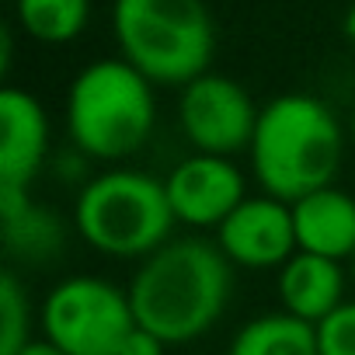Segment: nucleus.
<instances>
[{"label": "nucleus", "instance_id": "19", "mask_svg": "<svg viewBox=\"0 0 355 355\" xmlns=\"http://www.w3.org/2000/svg\"><path fill=\"white\" fill-rule=\"evenodd\" d=\"M15 355H67L60 345H53L49 338H32L21 352H15Z\"/></svg>", "mask_w": 355, "mask_h": 355}, {"label": "nucleus", "instance_id": "18", "mask_svg": "<svg viewBox=\"0 0 355 355\" xmlns=\"http://www.w3.org/2000/svg\"><path fill=\"white\" fill-rule=\"evenodd\" d=\"M167 341L164 338H157L153 331H146V327H132L129 331V338L122 341V348H119V355H167Z\"/></svg>", "mask_w": 355, "mask_h": 355}, {"label": "nucleus", "instance_id": "20", "mask_svg": "<svg viewBox=\"0 0 355 355\" xmlns=\"http://www.w3.org/2000/svg\"><path fill=\"white\" fill-rule=\"evenodd\" d=\"M345 39L355 46V4L348 8V15H345Z\"/></svg>", "mask_w": 355, "mask_h": 355}, {"label": "nucleus", "instance_id": "4", "mask_svg": "<svg viewBox=\"0 0 355 355\" xmlns=\"http://www.w3.org/2000/svg\"><path fill=\"white\" fill-rule=\"evenodd\" d=\"M174 223L164 178L125 164L87 178L73 199L77 237L91 251L119 261H143L164 248Z\"/></svg>", "mask_w": 355, "mask_h": 355}, {"label": "nucleus", "instance_id": "1", "mask_svg": "<svg viewBox=\"0 0 355 355\" xmlns=\"http://www.w3.org/2000/svg\"><path fill=\"white\" fill-rule=\"evenodd\" d=\"M125 289L139 327L167 345H189L209 334L227 313L234 265L216 241L171 237L136 265Z\"/></svg>", "mask_w": 355, "mask_h": 355}, {"label": "nucleus", "instance_id": "22", "mask_svg": "<svg viewBox=\"0 0 355 355\" xmlns=\"http://www.w3.org/2000/svg\"><path fill=\"white\" fill-rule=\"evenodd\" d=\"M348 265H352L348 272H352V282H355V254H352V261H348Z\"/></svg>", "mask_w": 355, "mask_h": 355}, {"label": "nucleus", "instance_id": "10", "mask_svg": "<svg viewBox=\"0 0 355 355\" xmlns=\"http://www.w3.org/2000/svg\"><path fill=\"white\" fill-rule=\"evenodd\" d=\"M53 132L42 101L25 87L0 91V189H28L49 160Z\"/></svg>", "mask_w": 355, "mask_h": 355}, {"label": "nucleus", "instance_id": "5", "mask_svg": "<svg viewBox=\"0 0 355 355\" xmlns=\"http://www.w3.org/2000/svg\"><path fill=\"white\" fill-rule=\"evenodd\" d=\"M112 32L119 56L157 87L182 91L209 73L216 25L206 0H115Z\"/></svg>", "mask_w": 355, "mask_h": 355}, {"label": "nucleus", "instance_id": "11", "mask_svg": "<svg viewBox=\"0 0 355 355\" xmlns=\"http://www.w3.org/2000/svg\"><path fill=\"white\" fill-rule=\"evenodd\" d=\"M345 268L334 258H320L310 251H296L279 272H275V296L286 313L320 324L327 313H334L345 303Z\"/></svg>", "mask_w": 355, "mask_h": 355}, {"label": "nucleus", "instance_id": "9", "mask_svg": "<svg viewBox=\"0 0 355 355\" xmlns=\"http://www.w3.org/2000/svg\"><path fill=\"white\" fill-rule=\"evenodd\" d=\"M216 244L234 268L248 272H279L296 248L293 202H282L268 192L248 196L220 227Z\"/></svg>", "mask_w": 355, "mask_h": 355}, {"label": "nucleus", "instance_id": "6", "mask_svg": "<svg viewBox=\"0 0 355 355\" xmlns=\"http://www.w3.org/2000/svg\"><path fill=\"white\" fill-rule=\"evenodd\" d=\"M136 327L129 289L101 275H67L39 303V331L67 355H119Z\"/></svg>", "mask_w": 355, "mask_h": 355}, {"label": "nucleus", "instance_id": "2", "mask_svg": "<svg viewBox=\"0 0 355 355\" xmlns=\"http://www.w3.org/2000/svg\"><path fill=\"white\" fill-rule=\"evenodd\" d=\"M348 143V125L317 94L289 91L261 105L251 136V174L261 192L296 202L334 185Z\"/></svg>", "mask_w": 355, "mask_h": 355}, {"label": "nucleus", "instance_id": "12", "mask_svg": "<svg viewBox=\"0 0 355 355\" xmlns=\"http://www.w3.org/2000/svg\"><path fill=\"white\" fill-rule=\"evenodd\" d=\"M293 223H296V248L352 261L355 254V196H348L338 185L317 189L293 202Z\"/></svg>", "mask_w": 355, "mask_h": 355}, {"label": "nucleus", "instance_id": "17", "mask_svg": "<svg viewBox=\"0 0 355 355\" xmlns=\"http://www.w3.org/2000/svg\"><path fill=\"white\" fill-rule=\"evenodd\" d=\"M313 331L320 355H355V300H345L334 313L313 324Z\"/></svg>", "mask_w": 355, "mask_h": 355}, {"label": "nucleus", "instance_id": "21", "mask_svg": "<svg viewBox=\"0 0 355 355\" xmlns=\"http://www.w3.org/2000/svg\"><path fill=\"white\" fill-rule=\"evenodd\" d=\"M348 143L355 146V105H352V115H348Z\"/></svg>", "mask_w": 355, "mask_h": 355}, {"label": "nucleus", "instance_id": "15", "mask_svg": "<svg viewBox=\"0 0 355 355\" xmlns=\"http://www.w3.org/2000/svg\"><path fill=\"white\" fill-rule=\"evenodd\" d=\"M18 28L42 46H67L84 35L91 0H15Z\"/></svg>", "mask_w": 355, "mask_h": 355}, {"label": "nucleus", "instance_id": "16", "mask_svg": "<svg viewBox=\"0 0 355 355\" xmlns=\"http://www.w3.org/2000/svg\"><path fill=\"white\" fill-rule=\"evenodd\" d=\"M32 341V300L15 268L0 275V355H15Z\"/></svg>", "mask_w": 355, "mask_h": 355}, {"label": "nucleus", "instance_id": "7", "mask_svg": "<svg viewBox=\"0 0 355 355\" xmlns=\"http://www.w3.org/2000/svg\"><path fill=\"white\" fill-rule=\"evenodd\" d=\"M261 105L251 91L227 73H202L178 94V129L192 153L234 157L251 146Z\"/></svg>", "mask_w": 355, "mask_h": 355}, {"label": "nucleus", "instance_id": "8", "mask_svg": "<svg viewBox=\"0 0 355 355\" xmlns=\"http://www.w3.org/2000/svg\"><path fill=\"white\" fill-rule=\"evenodd\" d=\"M164 189L174 220L192 230H216L248 199L244 171L216 153H189L178 160L164 178Z\"/></svg>", "mask_w": 355, "mask_h": 355}, {"label": "nucleus", "instance_id": "13", "mask_svg": "<svg viewBox=\"0 0 355 355\" xmlns=\"http://www.w3.org/2000/svg\"><path fill=\"white\" fill-rule=\"evenodd\" d=\"M0 227H4V251L25 265L53 261L67 241L60 216L39 206L28 189H0Z\"/></svg>", "mask_w": 355, "mask_h": 355}, {"label": "nucleus", "instance_id": "3", "mask_svg": "<svg viewBox=\"0 0 355 355\" xmlns=\"http://www.w3.org/2000/svg\"><path fill=\"white\" fill-rule=\"evenodd\" d=\"M157 84L129 60L105 56L80 67L67 87L63 125L77 153L98 164L136 157L157 129Z\"/></svg>", "mask_w": 355, "mask_h": 355}, {"label": "nucleus", "instance_id": "14", "mask_svg": "<svg viewBox=\"0 0 355 355\" xmlns=\"http://www.w3.org/2000/svg\"><path fill=\"white\" fill-rule=\"evenodd\" d=\"M227 355H320V352L313 324L286 310H272L244 320L230 338Z\"/></svg>", "mask_w": 355, "mask_h": 355}]
</instances>
